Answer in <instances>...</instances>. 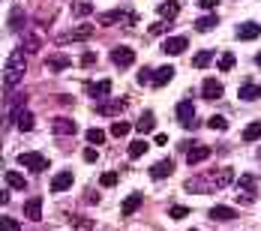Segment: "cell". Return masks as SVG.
<instances>
[{"mask_svg": "<svg viewBox=\"0 0 261 231\" xmlns=\"http://www.w3.org/2000/svg\"><path fill=\"white\" fill-rule=\"evenodd\" d=\"M228 183H234V168H210V171H201L195 177H189L183 183V189L189 195H204V192H219L225 189Z\"/></svg>", "mask_w": 261, "mask_h": 231, "instance_id": "obj_1", "label": "cell"}, {"mask_svg": "<svg viewBox=\"0 0 261 231\" xmlns=\"http://www.w3.org/2000/svg\"><path fill=\"white\" fill-rule=\"evenodd\" d=\"M24 54H12L9 60H6V72H3V84H6V90H15L18 87V81L24 78Z\"/></svg>", "mask_w": 261, "mask_h": 231, "instance_id": "obj_2", "label": "cell"}, {"mask_svg": "<svg viewBox=\"0 0 261 231\" xmlns=\"http://www.w3.org/2000/svg\"><path fill=\"white\" fill-rule=\"evenodd\" d=\"M234 189H237V201L240 204H252L255 195H258V177L255 174H240L234 183Z\"/></svg>", "mask_w": 261, "mask_h": 231, "instance_id": "obj_3", "label": "cell"}, {"mask_svg": "<svg viewBox=\"0 0 261 231\" xmlns=\"http://www.w3.org/2000/svg\"><path fill=\"white\" fill-rule=\"evenodd\" d=\"M18 165H24V168H30L33 174H42L51 162H48V156L42 153H33V150H27V153H18Z\"/></svg>", "mask_w": 261, "mask_h": 231, "instance_id": "obj_4", "label": "cell"}, {"mask_svg": "<svg viewBox=\"0 0 261 231\" xmlns=\"http://www.w3.org/2000/svg\"><path fill=\"white\" fill-rule=\"evenodd\" d=\"M111 63L117 69H129L132 63H135V52H132L129 45H114L111 48Z\"/></svg>", "mask_w": 261, "mask_h": 231, "instance_id": "obj_5", "label": "cell"}, {"mask_svg": "<svg viewBox=\"0 0 261 231\" xmlns=\"http://www.w3.org/2000/svg\"><path fill=\"white\" fill-rule=\"evenodd\" d=\"M177 123H180L183 129H195L198 126V120H195V105L189 102V99H183V102L177 105Z\"/></svg>", "mask_w": 261, "mask_h": 231, "instance_id": "obj_6", "label": "cell"}, {"mask_svg": "<svg viewBox=\"0 0 261 231\" xmlns=\"http://www.w3.org/2000/svg\"><path fill=\"white\" fill-rule=\"evenodd\" d=\"M9 117H12V123H15V126L21 129V132H30V129L36 126V120H33V114H30V111H27L24 105H15V108H12V114H9Z\"/></svg>", "mask_w": 261, "mask_h": 231, "instance_id": "obj_7", "label": "cell"}, {"mask_svg": "<svg viewBox=\"0 0 261 231\" xmlns=\"http://www.w3.org/2000/svg\"><path fill=\"white\" fill-rule=\"evenodd\" d=\"M90 36H93V27L84 21V24H79L75 30H72V33H63V36H60L57 42H87Z\"/></svg>", "mask_w": 261, "mask_h": 231, "instance_id": "obj_8", "label": "cell"}, {"mask_svg": "<svg viewBox=\"0 0 261 231\" xmlns=\"http://www.w3.org/2000/svg\"><path fill=\"white\" fill-rule=\"evenodd\" d=\"M186 45H189V39H186V36H171V39H165V42H162V52L171 54V57H177V54L186 52Z\"/></svg>", "mask_w": 261, "mask_h": 231, "instance_id": "obj_9", "label": "cell"}, {"mask_svg": "<svg viewBox=\"0 0 261 231\" xmlns=\"http://www.w3.org/2000/svg\"><path fill=\"white\" fill-rule=\"evenodd\" d=\"M201 96L204 99H222V81L219 78H207L201 84Z\"/></svg>", "mask_w": 261, "mask_h": 231, "instance_id": "obj_10", "label": "cell"}, {"mask_svg": "<svg viewBox=\"0 0 261 231\" xmlns=\"http://www.w3.org/2000/svg\"><path fill=\"white\" fill-rule=\"evenodd\" d=\"M99 21L105 27H111L114 21H138V15H132V12H120V9H114V12H102L99 15Z\"/></svg>", "mask_w": 261, "mask_h": 231, "instance_id": "obj_11", "label": "cell"}, {"mask_svg": "<svg viewBox=\"0 0 261 231\" xmlns=\"http://www.w3.org/2000/svg\"><path fill=\"white\" fill-rule=\"evenodd\" d=\"M51 129H54V135H75V120L72 117H54V123H51Z\"/></svg>", "mask_w": 261, "mask_h": 231, "instance_id": "obj_12", "label": "cell"}, {"mask_svg": "<svg viewBox=\"0 0 261 231\" xmlns=\"http://www.w3.org/2000/svg\"><path fill=\"white\" fill-rule=\"evenodd\" d=\"M207 156H210L207 144H192V147L186 150V162H189V165H198V162H204Z\"/></svg>", "mask_w": 261, "mask_h": 231, "instance_id": "obj_13", "label": "cell"}, {"mask_svg": "<svg viewBox=\"0 0 261 231\" xmlns=\"http://www.w3.org/2000/svg\"><path fill=\"white\" fill-rule=\"evenodd\" d=\"M177 12H180V0H165V3H159V18H162V21H174Z\"/></svg>", "mask_w": 261, "mask_h": 231, "instance_id": "obj_14", "label": "cell"}, {"mask_svg": "<svg viewBox=\"0 0 261 231\" xmlns=\"http://www.w3.org/2000/svg\"><path fill=\"white\" fill-rule=\"evenodd\" d=\"M72 183H75V174H72V171H60V174L51 177V192H63V189H69Z\"/></svg>", "mask_w": 261, "mask_h": 231, "instance_id": "obj_15", "label": "cell"}, {"mask_svg": "<svg viewBox=\"0 0 261 231\" xmlns=\"http://www.w3.org/2000/svg\"><path fill=\"white\" fill-rule=\"evenodd\" d=\"M207 216L216 219V222H228V219H234L237 213H234V207H228V204H216L207 210Z\"/></svg>", "mask_w": 261, "mask_h": 231, "instance_id": "obj_16", "label": "cell"}, {"mask_svg": "<svg viewBox=\"0 0 261 231\" xmlns=\"http://www.w3.org/2000/svg\"><path fill=\"white\" fill-rule=\"evenodd\" d=\"M171 171H174V159H159L156 165H150V177H153V180L168 177Z\"/></svg>", "mask_w": 261, "mask_h": 231, "instance_id": "obj_17", "label": "cell"}, {"mask_svg": "<svg viewBox=\"0 0 261 231\" xmlns=\"http://www.w3.org/2000/svg\"><path fill=\"white\" fill-rule=\"evenodd\" d=\"M258 33H261V24L258 21H243V24L237 27V39H258Z\"/></svg>", "mask_w": 261, "mask_h": 231, "instance_id": "obj_18", "label": "cell"}, {"mask_svg": "<svg viewBox=\"0 0 261 231\" xmlns=\"http://www.w3.org/2000/svg\"><path fill=\"white\" fill-rule=\"evenodd\" d=\"M24 213H27V219L39 222V219H42V198H39V195L27 198V201H24Z\"/></svg>", "mask_w": 261, "mask_h": 231, "instance_id": "obj_19", "label": "cell"}, {"mask_svg": "<svg viewBox=\"0 0 261 231\" xmlns=\"http://www.w3.org/2000/svg\"><path fill=\"white\" fill-rule=\"evenodd\" d=\"M141 201H144V195H141V192H132V195H126V198H123V204H120V213H123V216H132V213L141 207Z\"/></svg>", "mask_w": 261, "mask_h": 231, "instance_id": "obj_20", "label": "cell"}, {"mask_svg": "<svg viewBox=\"0 0 261 231\" xmlns=\"http://www.w3.org/2000/svg\"><path fill=\"white\" fill-rule=\"evenodd\" d=\"M45 63H48V69H51V72H66V69L72 66V60H69L66 54H51Z\"/></svg>", "mask_w": 261, "mask_h": 231, "instance_id": "obj_21", "label": "cell"}, {"mask_svg": "<svg viewBox=\"0 0 261 231\" xmlns=\"http://www.w3.org/2000/svg\"><path fill=\"white\" fill-rule=\"evenodd\" d=\"M87 93H90L93 99H105V96L111 93V81L102 78V81H96V84H87Z\"/></svg>", "mask_w": 261, "mask_h": 231, "instance_id": "obj_22", "label": "cell"}, {"mask_svg": "<svg viewBox=\"0 0 261 231\" xmlns=\"http://www.w3.org/2000/svg\"><path fill=\"white\" fill-rule=\"evenodd\" d=\"M153 126H156V117H153V111H144V114H141V120L135 123L138 135H144V132H153Z\"/></svg>", "mask_w": 261, "mask_h": 231, "instance_id": "obj_23", "label": "cell"}, {"mask_svg": "<svg viewBox=\"0 0 261 231\" xmlns=\"http://www.w3.org/2000/svg\"><path fill=\"white\" fill-rule=\"evenodd\" d=\"M171 78H174V66H162V69L153 72V87H165Z\"/></svg>", "mask_w": 261, "mask_h": 231, "instance_id": "obj_24", "label": "cell"}, {"mask_svg": "<svg viewBox=\"0 0 261 231\" xmlns=\"http://www.w3.org/2000/svg\"><path fill=\"white\" fill-rule=\"evenodd\" d=\"M258 96H261V84H249V81H246V84L240 87V99H243V102H252V99H258Z\"/></svg>", "mask_w": 261, "mask_h": 231, "instance_id": "obj_25", "label": "cell"}, {"mask_svg": "<svg viewBox=\"0 0 261 231\" xmlns=\"http://www.w3.org/2000/svg\"><path fill=\"white\" fill-rule=\"evenodd\" d=\"M3 177H6V186H12V189H27V177L21 171H6Z\"/></svg>", "mask_w": 261, "mask_h": 231, "instance_id": "obj_26", "label": "cell"}, {"mask_svg": "<svg viewBox=\"0 0 261 231\" xmlns=\"http://www.w3.org/2000/svg\"><path fill=\"white\" fill-rule=\"evenodd\" d=\"M216 24H219V18L210 12V15H201V18L195 21V30H198V33H207V30H213Z\"/></svg>", "mask_w": 261, "mask_h": 231, "instance_id": "obj_27", "label": "cell"}, {"mask_svg": "<svg viewBox=\"0 0 261 231\" xmlns=\"http://www.w3.org/2000/svg\"><path fill=\"white\" fill-rule=\"evenodd\" d=\"M234 63H237L234 52H225V54H219V60H216V66H219L222 72H231V69H234Z\"/></svg>", "mask_w": 261, "mask_h": 231, "instance_id": "obj_28", "label": "cell"}, {"mask_svg": "<svg viewBox=\"0 0 261 231\" xmlns=\"http://www.w3.org/2000/svg\"><path fill=\"white\" fill-rule=\"evenodd\" d=\"M258 138H261V120H252L243 129V141H258Z\"/></svg>", "mask_w": 261, "mask_h": 231, "instance_id": "obj_29", "label": "cell"}, {"mask_svg": "<svg viewBox=\"0 0 261 231\" xmlns=\"http://www.w3.org/2000/svg\"><path fill=\"white\" fill-rule=\"evenodd\" d=\"M210 60H213V52H198L192 57V66H195V69H207Z\"/></svg>", "mask_w": 261, "mask_h": 231, "instance_id": "obj_30", "label": "cell"}, {"mask_svg": "<svg viewBox=\"0 0 261 231\" xmlns=\"http://www.w3.org/2000/svg\"><path fill=\"white\" fill-rule=\"evenodd\" d=\"M9 30H24V12L21 9H12L9 12Z\"/></svg>", "mask_w": 261, "mask_h": 231, "instance_id": "obj_31", "label": "cell"}, {"mask_svg": "<svg viewBox=\"0 0 261 231\" xmlns=\"http://www.w3.org/2000/svg\"><path fill=\"white\" fill-rule=\"evenodd\" d=\"M123 99H117V102H102V105H96V111L99 114H117V111H123Z\"/></svg>", "mask_w": 261, "mask_h": 231, "instance_id": "obj_32", "label": "cell"}, {"mask_svg": "<svg viewBox=\"0 0 261 231\" xmlns=\"http://www.w3.org/2000/svg\"><path fill=\"white\" fill-rule=\"evenodd\" d=\"M72 15H75V18L90 15V0H75V3H72Z\"/></svg>", "mask_w": 261, "mask_h": 231, "instance_id": "obj_33", "label": "cell"}, {"mask_svg": "<svg viewBox=\"0 0 261 231\" xmlns=\"http://www.w3.org/2000/svg\"><path fill=\"white\" fill-rule=\"evenodd\" d=\"M207 126L216 129V132H225V129H228V117H222V114H213V117L207 120Z\"/></svg>", "mask_w": 261, "mask_h": 231, "instance_id": "obj_34", "label": "cell"}, {"mask_svg": "<svg viewBox=\"0 0 261 231\" xmlns=\"http://www.w3.org/2000/svg\"><path fill=\"white\" fill-rule=\"evenodd\" d=\"M147 153V141H141V138H138V141H132L129 144V156L132 159H138V156H144Z\"/></svg>", "mask_w": 261, "mask_h": 231, "instance_id": "obj_35", "label": "cell"}, {"mask_svg": "<svg viewBox=\"0 0 261 231\" xmlns=\"http://www.w3.org/2000/svg\"><path fill=\"white\" fill-rule=\"evenodd\" d=\"M87 141H90L93 147H99V144H105V132L102 129H87Z\"/></svg>", "mask_w": 261, "mask_h": 231, "instance_id": "obj_36", "label": "cell"}, {"mask_svg": "<svg viewBox=\"0 0 261 231\" xmlns=\"http://www.w3.org/2000/svg\"><path fill=\"white\" fill-rule=\"evenodd\" d=\"M129 123H126V120H117V123H114V126H111V135H114V138H123V135H129Z\"/></svg>", "mask_w": 261, "mask_h": 231, "instance_id": "obj_37", "label": "cell"}, {"mask_svg": "<svg viewBox=\"0 0 261 231\" xmlns=\"http://www.w3.org/2000/svg\"><path fill=\"white\" fill-rule=\"evenodd\" d=\"M189 213H192V210H189V207H180V204H174L171 210H168V216H171V219H186Z\"/></svg>", "mask_w": 261, "mask_h": 231, "instance_id": "obj_38", "label": "cell"}, {"mask_svg": "<svg viewBox=\"0 0 261 231\" xmlns=\"http://www.w3.org/2000/svg\"><path fill=\"white\" fill-rule=\"evenodd\" d=\"M72 225H75V231H90V228H93V219H81V216H72Z\"/></svg>", "mask_w": 261, "mask_h": 231, "instance_id": "obj_39", "label": "cell"}, {"mask_svg": "<svg viewBox=\"0 0 261 231\" xmlns=\"http://www.w3.org/2000/svg\"><path fill=\"white\" fill-rule=\"evenodd\" d=\"M0 228L3 231H21V225H18L12 216H3V219H0Z\"/></svg>", "mask_w": 261, "mask_h": 231, "instance_id": "obj_40", "label": "cell"}, {"mask_svg": "<svg viewBox=\"0 0 261 231\" xmlns=\"http://www.w3.org/2000/svg\"><path fill=\"white\" fill-rule=\"evenodd\" d=\"M117 171H105L102 177H99V183H102V186H117Z\"/></svg>", "mask_w": 261, "mask_h": 231, "instance_id": "obj_41", "label": "cell"}, {"mask_svg": "<svg viewBox=\"0 0 261 231\" xmlns=\"http://www.w3.org/2000/svg\"><path fill=\"white\" fill-rule=\"evenodd\" d=\"M153 72H156V69H150V66L138 69V84H147V81H153Z\"/></svg>", "mask_w": 261, "mask_h": 231, "instance_id": "obj_42", "label": "cell"}, {"mask_svg": "<svg viewBox=\"0 0 261 231\" xmlns=\"http://www.w3.org/2000/svg\"><path fill=\"white\" fill-rule=\"evenodd\" d=\"M81 156H84V162H96V159H99V153H96V147H93V144H87Z\"/></svg>", "mask_w": 261, "mask_h": 231, "instance_id": "obj_43", "label": "cell"}, {"mask_svg": "<svg viewBox=\"0 0 261 231\" xmlns=\"http://www.w3.org/2000/svg\"><path fill=\"white\" fill-rule=\"evenodd\" d=\"M24 52H27V54L39 52V39H36V36H27V42H24Z\"/></svg>", "mask_w": 261, "mask_h": 231, "instance_id": "obj_44", "label": "cell"}, {"mask_svg": "<svg viewBox=\"0 0 261 231\" xmlns=\"http://www.w3.org/2000/svg\"><path fill=\"white\" fill-rule=\"evenodd\" d=\"M93 63H96V54H93V52L81 54V66H93Z\"/></svg>", "mask_w": 261, "mask_h": 231, "instance_id": "obj_45", "label": "cell"}, {"mask_svg": "<svg viewBox=\"0 0 261 231\" xmlns=\"http://www.w3.org/2000/svg\"><path fill=\"white\" fill-rule=\"evenodd\" d=\"M168 27H171V21H156V24L150 27V33H153V36H156V33H165V30H168Z\"/></svg>", "mask_w": 261, "mask_h": 231, "instance_id": "obj_46", "label": "cell"}, {"mask_svg": "<svg viewBox=\"0 0 261 231\" xmlns=\"http://www.w3.org/2000/svg\"><path fill=\"white\" fill-rule=\"evenodd\" d=\"M153 144H156V147H165V144H168V135H165V132H156V138H153Z\"/></svg>", "mask_w": 261, "mask_h": 231, "instance_id": "obj_47", "label": "cell"}, {"mask_svg": "<svg viewBox=\"0 0 261 231\" xmlns=\"http://www.w3.org/2000/svg\"><path fill=\"white\" fill-rule=\"evenodd\" d=\"M198 6H201V9H216L219 0H198Z\"/></svg>", "mask_w": 261, "mask_h": 231, "instance_id": "obj_48", "label": "cell"}, {"mask_svg": "<svg viewBox=\"0 0 261 231\" xmlns=\"http://www.w3.org/2000/svg\"><path fill=\"white\" fill-rule=\"evenodd\" d=\"M84 201H87V204H96V201H99V195H96V192H87V195H84Z\"/></svg>", "mask_w": 261, "mask_h": 231, "instance_id": "obj_49", "label": "cell"}, {"mask_svg": "<svg viewBox=\"0 0 261 231\" xmlns=\"http://www.w3.org/2000/svg\"><path fill=\"white\" fill-rule=\"evenodd\" d=\"M255 63H258V66H261V52H258V54H255Z\"/></svg>", "mask_w": 261, "mask_h": 231, "instance_id": "obj_50", "label": "cell"}, {"mask_svg": "<svg viewBox=\"0 0 261 231\" xmlns=\"http://www.w3.org/2000/svg\"><path fill=\"white\" fill-rule=\"evenodd\" d=\"M258 162H261V147H258Z\"/></svg>", "mask_w": 261, "mask_h": 231, "instance_id": "obj_51", "label": "cell"}, {"mask_svg": "<svg viewBox=\"0 0 261 231\" xmlns=\"http://www.w3.org/2000/svg\"><path fill=\"white\" fill-rule=\"evenodd\" d=\"M189 231H198V228H189Z\"/></svg>", "mask_w": 261, "mask_h": 231, "instance_id": "obj_52", "label": "cell"}]
</instances>
